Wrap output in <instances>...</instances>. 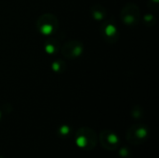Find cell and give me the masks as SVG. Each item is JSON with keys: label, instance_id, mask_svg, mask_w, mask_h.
Listing matches in <instances>:
<instances>
[{"label": "cell", "instance_id": "1", "mask_svg": "<svg viewBox=\"0 0 159 158\" xmlns=\"http://www.w3.org/2000/svg\"><path fill=\"white\" fill-rule=\"evenodd\" d=\"M75 139L76 145L85 151L93 150L98 142V136L96 132L88 127H82L78 129Z\"/></svg>", "mask_w": 159, "mask_h": 158}, {"label": "cell", "instance_id": "2", "mask_svg": "<svg viewBox=\"0 0 159 158\" xmlns=\"http://www.w3.org/2000/svg\"><path fill=\"white\" fill-rule=\"evenodd\" d=\"M149 137V130L143 124H135L131 126L126 134L127 141L132 145H141L144 143Z\"/></svg>", "mask_w": 159, "mask_h": 158}, {"label": "cell", "instance_id": "3", "mask_svg": "<svg viewBox=\"0 0 159 158\" xmlns=\"http://www.w3.org/2000/svg\"><path fill=\"white\" fill-rule=\"evenodd\" d=\"M58 26H59V21H58L57 17L50 13L41 15L36 21L37 30L41 34H47V35L51 34L54 32H56V30L58 29Z\"/></svg>", "mask_w": 159, "mask_h": 158}, {"label": "cell", "instance_id": "4", "mask_svg": "<svg viewBox=\"0 0 159 158\" xmlns=\"http://www.w3.org/2000/svg\"><path fill=\"white\" fill-rule=\"evenodd\" d=\"M98 140H100L102 146L108 151H115L120 146L119 137L112 130H102Z\"/></svg>", "mask_w": 159, "mask_h": 158}, {"label": "cell", "instance_id": "5", "mask_svg": "<svg viewBox=\"0 0 159 158\" xmlns=\"http://www.w3.org/2000/svg\"><path fill=\"white\" fill-rule=\"evenodd\" d=\"M140 9L134 4H127L121 11V20L127 25H135L139 22Z\"/></svg>", "mask_w": 159, "mask_h": 158}, {"label": "cell", "instance_id": "6", "mask_svg": "<svg viewBox=\"0 0 159 158\" xmlns=\"http://www.w3.org/2000/svg\"><path fill=\"white\" fill-rule=\"evenodd\" d=\"M101 34L102 37L110 44L116 43L118 40L119 33L116 25L112 20H107L101 26Z\"/></svg>", "mask_w": 159, "mask_h": 158}, {"label": "cell", "instance_id": "7", "mask_svg": "<svg viewBox=\"0 0 159 158\" xmlns=\"http://www.w3.org/2000/svg\"><path fill=\"white\" fill-rule=\"evenodd\" d=\"M83 44L77 40H72L67 42L62 47V54L67 59H75L83 52Z\"/></svg>", "mask_w": 159, "mask_h": 158}, {"label": "cell", "instance_id": "8", "mask_svg": "<svg viewBox=\"0 0 159 158\" xmlns=\"http://www.w3.org/2000/svg\"><path fill=\"white\" fill-rule=\"evenodd\" d=\"M107 11L102 5H95L91 7V14L95 20H102L105 18Z\"/></svg>", "mask_w": 159, "mask_h": 158}, {"label": "cell", "instance_id": "9", "mask_svg": "<svg viewBox=\"0 0 159 158\" xmlns=\"http://www.w3.org/2000/svg\"><path fill=\"white\" fill-rule=\"evenodd\" d=\"M45 46H46L47 52L53 54V53H56L58 51V49L60 47V43L56 39H52V40H48L46 42Z\"/></svg>", "mask_w": 159, "mask_h": 158}, {"label": "cell", "instance_id": "10", "mask_svg": "<svg viewBox=\"0 0 159 158\" xmlns=\"http://www.w3.org/2000/svg\"><path fill=\"white\" fill-rule=\"evenodd\" d=\"M119 156L120 158H131V152L129 148L123 147L119 151Z\"/></svg>", "mask_w": 159, "mask_h": 158}, {"label": "cell", "instance_id": "11", "mask_svg": "<svg viewBox=\"0 0 159 158\" xmlns=\"http://www.w3.org/2000/svg\"><path fill=\"white\" fill-rule=\"evenodd\" d=\"M1 116H2V114H1V112H0V119H1Z\"/></svg>", "mask_w": 159, "mask_h": 158}, {"label": "cell", "instance_id": "12", "mask_svg": "<svg viewBox=\"0 0 159 158\" xmlns=\"http://www.w3.org/2000/svg\"><path fill=\"white\" fill-rule=\"evenodd\" d=\"M0 158H4V157H3V156H0Z\"/></svg>", "mask_w": 159, "mask_h": 158}]
</instances>
